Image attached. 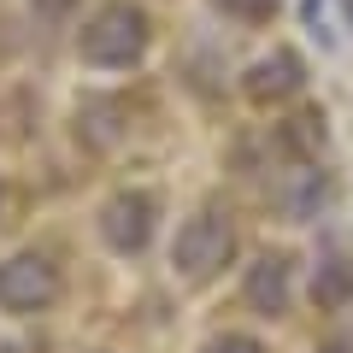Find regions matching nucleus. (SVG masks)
I'll return each mask as SVG.
<instances>
[{"mask_svg":"<svg viewBox=\"0 0 353 353\" xmlns=\"http://www.w3.org/2000/svg\"><path fill=\"white\" fill-rule=\"evenodd\" d=\"M230 259H236V218H230L224 206H201L189 224L176 230V241H171V265L189 283L218 277Z\"/></svg>","mask_w":353,"mask_h":353,"instance_id":"nucleus-1","label":"nucleus"},{"mask_svg":"<svg viewBox=\"0 0 353 353\" xmlns=\"http://www.w3.org/2000/svg\"><path fill=\"white\" fill-rule=\"evenodd\" d=\"M77 53H83L88 65H106V71L136 65L141 53H148V12L130 6V0L101 6V12L83 24V36H77Z\"/></svg>","mask_w":353,"mask_h":353,"instance_id":"nucleus-2","label":"nucleus"},{"mask_svg":"<svg viewBox=\"0 0 353 353\" xmlns=\"http://www.w3.org/2000/svg\"><path fill=\"white\" fill-rule=\"evenodd\" d=\"M59 301V271L48 253H12L0 265V306L6 312H48Z\"/></svg>","mask_w":353,"mask_h":353,"instance_id":"nucleus-3","label":"nucleus"},{"mask_svg":"<svg viewBox=\"0 0 353 353\" xmlns=\"http://www.w3.org/2000/svg\"><path fill=\"white\" fill-rule=\"evenodd\" d=\"M153 218H159V206H153L148 189H118L112 201L101 206V236L112 241L118 253H141L153 236Z\"/></svg>","mask_w":353,"mask_h":353,"instance_id":"nucleus-4","label":"nucleus"},{"mask_svg":"<svg viewBox=\"0 0 353 353\" xmlns=\"http://www.w3.org/2000/svg\"><path fill=\"white\" fill-rule=\"evenodd\" d=\"M241 88H248L253 106H277V101H289V94H301V88H306L301 53H294V48H271L265 59H253V71H248Z\"/></svg>","mask_w":353,"mask_h":353,"instance_id":"nucleus-5","label":"nucleus"},{"mask_svg":"<svg viewBox=\"0 0 353 353\" xmlns=\"http://www.w3.org/2000/svg\"><path fill=\"white\" fill-rule=\"evenodd\" d=\"M241 294H248V306L259 318H283L294 301V283H289V259L283 253H265V259L248 265V283H241Z\"/></svg>","mask_w":353,"mask_h":353,"instance_id":"nucleus-6","label":"nucleus"},{"mask_svg":"<svg viewBox=\"0 0 353 353\" xmlns=\"http://www.w3.org/2000/svg\"><path fill=\"white\" fill-rule=\"evenodd\" d=\"M312 301H318V306H330V312L353 301V259H347V253H324V259H318Z\"/></svg>","mask_w":353,"mask_h":353,"instance_id":"nucleus-7","label":"nucleus"},{"mask_svg":"<svg viewBox=\"0 0 353 353\" xmlns=\"http://www.w3.org/2000/svg\"><path fill=\"white\" fill-rule=\"evenodd\" d=\"M201 353H265V347H259L253 336H236V330H230V336H212Z\"/></svg>","mask_w":353,"mask_h":353,"instance_id":"nucleus-8","label":"nucleus"},{"mask_svg":"<svg viewBox=\"0 0 353 353\" xmlns=\"http://www.w3.org/2000/svg\"><path fill=\"white\" fill-rule=\"evenodd\" d=\"M224 12H236V18H248V24H259V18H271V6L277 0H218Z\"/></svg>","mask_w":353,"mask_h":353,"instance_id":"nucleus-9","label":"nucleus"},{"mask_svg":"<svg viewBox=\"0 0 353 353\" xmlns=\"http://www.w3.org/2000/svg\"><path fill=\"white\" fill-rule=\"evenodd\" d=\"M30 6H36V12H41V18H59V12H71L77 0H30Z\"/></svg>","mask_w":353,"mask_h":353,"instance_id":"nucleus-10","label":"nucleus"},{"mask_svg":"<svg viewBox=\"0 0 353 353\" xmlns=\"http://www.w3.org/2000/svg\"><path fill=\"white\" fill-rule=\"evenodd\" d=\"M330 353H347V347H341V341H336V347H330Z\"/></svg>","mask_w":353,"mask_h":353,"instance_id":"nucleus-11","label":"nucleus"}]
</instances>
